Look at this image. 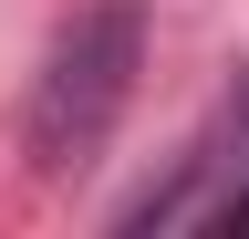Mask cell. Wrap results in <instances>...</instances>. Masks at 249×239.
Wrapping results in <instances>:
<instances>
[{
  "instance_id": "1",
  "label": "cell",
  "mask_w": 249,
  "mask_h": 239,
  "mask_svg": "<svg viewBox=\"0 0 249 239\" xmlns=\"http://www.w3.org/2000/svg\"><path fill=\"white\" fill-rule=\"evenodd\" d=\"M135 73H145V0H93L62 21L42 83H31V114H21L31 177H83L104 156L114 114L135 104Z\"/></svg>"
}]
</instances>
